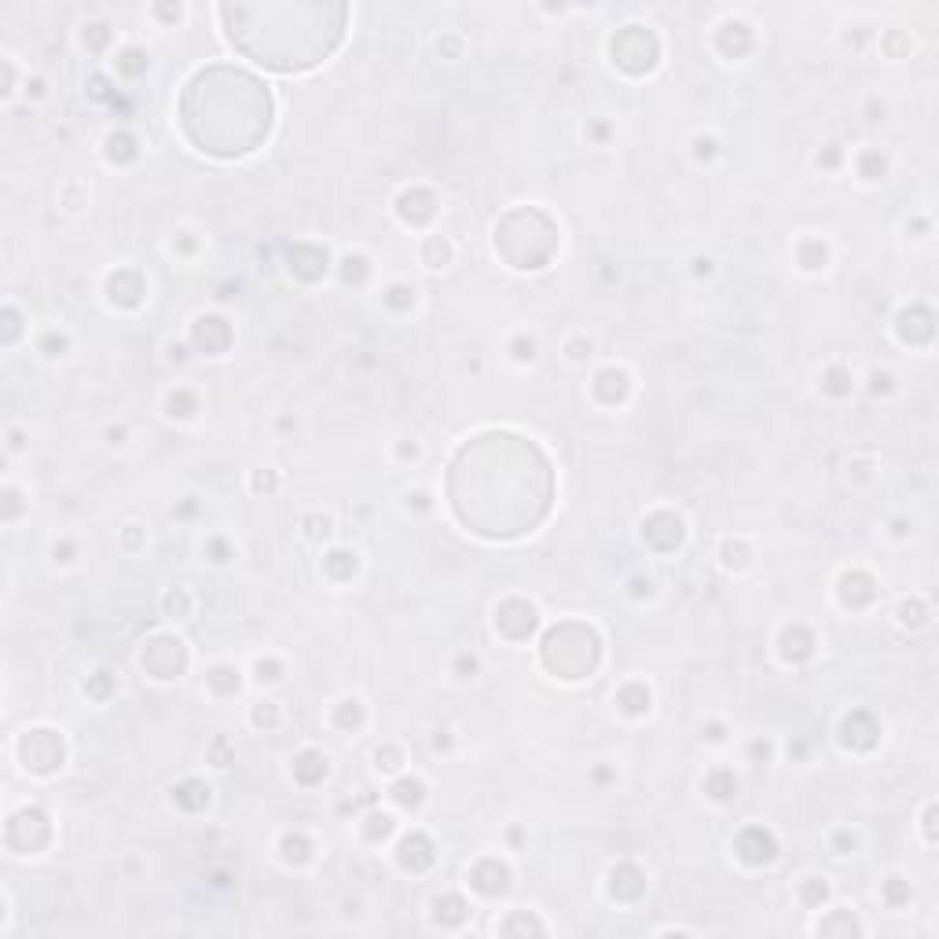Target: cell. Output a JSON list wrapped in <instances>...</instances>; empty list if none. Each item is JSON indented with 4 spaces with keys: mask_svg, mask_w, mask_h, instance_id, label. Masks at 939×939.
<instances>
[{
    "mask_svg": "<svg viewBox=\"0 0 939 939\" xmlns=\"http://www.w3.org/2000/svg\"><path fill=\"white\" fill-rule=\"evenodd\" d=\"M470 884L477 888L481 895H503L510 888V870L499 863V859H481L474 870H470Z\"/></svg>",
    "mask_w": 939,
    "mask_h": 939,
    "instance_id": "cell-1",
    "label": "cell"
},
{
    "mask_svg": "<svg viewBox=\"0 0 939 939\" xmlns=\"http://www.w3.org/2000/svg\"><path fill=\"white\" fill-rule=\"evenodd\" d=\"M738 855H741L745 863L759 866V863H771L774 855H778V844H774V837H771L767 830L752 825V830H745V833L738 837Z\"/></svg>",
    "mask_w": 939,
    "mask_h": 939,
    "instance_id": "cell-2",
    "label": "cell"
},
{
    "mask_svg": "<svg viewBox=\"0 0 939 939\" xmlns=\"http://www.w3.org/2000/svg\"><path fill=\"white\" fill-rule=\"evenodd\" d=\"M397 859H400L404 870H415V873H418V870H426V866L433 863V844H429L422 833H411V837L400 844Z\"/></svg>",
    "mask_w": 939,
    "mask_h": 939,
    "instance_id": "cell-3",
    "label": "cell"
},
{
    "mask_svg": "<svg viewBox=\"0 0 939 939\" xmlns=\"http://www.w3.org/2000/svg\"><path fill=\"white\" fill-rule=\"evenodd\" d=\"M620 708L631 712V716H642V712H650V690H646L642 683H631L620 690Z\"/></svg>",
    "mask_w": 939,
    "mask_h": 939,
    "instance_id": "cell-4",
    "label": "cell"
},
{
    "mask_svg": "<svg viewBox=\"0 0 939 939\" xmlns=\"http://www.w3.org/2000/svg\"><path fill=\"white\" fill-rule=\"evenodd\" d=\"M393 800L400 807H418V804L426 800V785L418 782V778H404V782L393 785Z\"/></svg>",
    "mask_w": 939,
    "mask_h": 939,
    "instance_id": "cell-5",
    "label": "cell"
},
{
    "mask_svg": "<svg viewBox=\"0 0 939 939\" xmlns=\"http://www.w3.org/2000/svg\"><path fill=\"white\" fill-rule=\"evenodd\" d=\"M422 261H426V268H448V261H451V246H448L441 235H429V239H426V246H422Z\"/></svg>",
    "mask_w": 939,
    "mask_h": 939,
    "instance_id": "cell-6",
    "label": "cell"
},
{
    "mask_svg": "<svg viewBox=\"0 0 939 939\" xmlns=\"http://www.w3.org/2000/svg\"><path fill=\"white\" fill-rule=\"evenodd\" d=\"M206 683H209V686H228V690L235 693V690H239V672H235L232 665H217V668H209Z\"/></svg>",
    "mask_w": 939,
    "mask_h": 939,
    "instance_id": "cell-7",
    "label": "cell"
},
{
    "mask_svg": "<svg viewBox=\"0 0 939 939\" xmlns=\"http://www.w3.org/2000/svg\"><path fill=\"white\" fill-rule=\"evenodd\" d=\"M385 301H389L393 309H411V305H415V286H408V283H393L389 290H385Z\"/></svg>",
    "mask_w": 939,
    "mask_h": 939,
    "instance_id": "cell-8",
    "label": "cell"
},
{
    "mask_svg": "<svg viewBox=\"0 0 939 939\" xmlns=\"http://www.w3.org/2000/svg\"><path fill=\"white\" fill-rule=\"evenodd\" d=\"M169 415H173V418H176V415H180V418H191V415H195V397L184 393V389H180V393H169Z\"/></svg>",
    "mask_w": 939,
    "mask_h": 939,
    "instance_id": "cell-9",
    "label": "cell"
},
{
    "mask_svg": "<svg viewBox=\"0 0 939 939\" xmlns=\"http://www.w3.org/2000/svg\"><path fill=\"white\" fill-rule=\"evenodd\" d=\"M830 895V888H825L818 877H807L804 884H800V899L807 903V906H818V899H825Z\"/></svg>",
    "mask_w": 939,
    "mask_h": 939,
    "instance_id": "cell-10",
    "label": "cell"
},
{
    "mask_svg": "<svg viewBox=\"0 0 939 939\" xmlns=\"http://www.w3.org/2000/svg\"><path fill=\"white\" fill-rule=\"evenodd\" d=\"M884 899L892 903V906H899L903 899H910V888L903 884V877H888V884H884Z\"/></svg>",
    "mask_w": 939,
    "mask_h": 939,
    "instance_id": "cell-11",
    "label": "cell"
},
{
    "mask_svg": "<svg viewBox=\"0 0 939 939\" xmlns=\"http://www.w3.org/2000/svg\"><path fill=\"white\" fill-rule=\"evenodd\" d=\"M253 672H257V679H261V683H265V679H268V683H279V679H283V675H279L283 668L275 665V660H257Z\"/></svg>",
    "mask_w": 939,
    "mask_h": 939,
    "instance_id": "cell-12",
    "label": "cell"
},
{
    "mask_svg": "<svg viewBox=\"0 0 939 939\" xmlns=\"http://www.w3.org/2000/svg\"><path fill=\"white\" fill-rule=\"evenodd\" d=\"M455 672H459V679H474V675H477V657H474V653H459Z\"/></svg>",
    "mask_w": 939,
    "mask_h": 939,
    "instance_id": "cell-13",
    "label": "cell"
},
{
    "mask_svg": "<svg viewBox=\"0 0 939 939\" xmlns=\"http://www.w3.org/2000/svg\"><path fill=\"white\" fill-rule=\"evenodd\" d=\"M375 759H378V771H382V767H385V771H400V752H397V749H385V752L378 749Z\"/></svg>",
    "mask_w": 939,
    "mask_h": 939,
    "instance_id": "cell-14",
    "label": "cell"
},
{
    "mask_svg": "<svg viewBox=\"0 0 939 939\" xmlns=\"http://www.w3.org/2000/svg\"><path fill=\"white\" fill-rule=\"evenodd\" d=\"M536 356V342L532 338H517L514 342V360H532Z\"/></svg>",
    "mask_w": 939,
    "mask_h": 939,
    "instance_id": "cell-15",
    "label": "cell"
},
{
    "mask_svg": "<svg viewBox=\"0 0 939 939\" xmlns=\"http://www.w3.org/2000/svg\"><path fill=\"white\" fill-rule=\"evenodd\" d=\"M253 723L257 726H265V723L272 726L275 723V705L272 701H261V708H253Z\"/></svg>",
    "mask_w": 939,
    "mask_h": 939,
    "instance_id": "cell-16",
    "label": "cell"
},
{
    "mask_svg": "<svg viewBox=\"0 0 939 939\" xmlns=\"http://www.w3.org/2000/svg\"><path fill=\"white\" fill-rule=\"evenodd\" d=\"M693 147H698V151H693L698 158H712V154H716V140H712V136L701 140V136H698V140H693Z\"/></svg>",
    "mask_w": 939,
    "mask_h": 939,
    "instance_id": "cell-17",
    "label": "cell"
}]
</instances>
